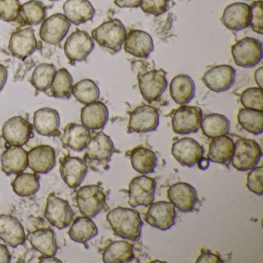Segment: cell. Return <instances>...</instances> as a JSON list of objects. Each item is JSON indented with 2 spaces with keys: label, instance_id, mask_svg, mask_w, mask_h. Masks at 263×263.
<instances>
[{
  "label": "cell",
  "instance_id": "cb8c5ba5",
  "mask_svg": "<svg viewBox=\"0 0 263 263\" xmlns=\"http://www.w3.org/2000/svg\"><path fill=\"white\" fill-rule=\"evenodd\" d=\"M33 125L36 132L42 136H61V118L54 109L44 107L36 110L33 116Z\"/></svg>",
  "mask_w": 263,
  "mask_h": 263
},
{
  "label": "cell",
  "instance_id": "6f0895ef",
  "mask_svg": "<svg viewBox=\"0 0 263 263\" xmlns=\"http://www.w3.org/2000/svg\"><path fill=\"white\" fill-rule=\"evenodd\" d=\"M49 1H51V2H58L60 0H49Z\"/></svg>",
  "mask_w": 263,
  "mask_h": 263
},
{
  "label": "cell",
  "instance_id": "ac0fdd59",
  "mask_svg": "<svg viewBox=\"0 0 263 263\" xmlns=\"http://www.w3.org/2000/svg\"><path fill=\"white\" fill-rule=\"evenodd\" d=\"M32 137L33 126L22 117L10 118L3 127V138L11 146L22 147Z\"/></svg>",
  "mask_w": 263,
  "mask_h": 263
},
{
  "label": "cell",
  "instance_id": "ba28073f",
  "mask_svg": "<svg viewBox=\"0 0 263 263\" xmlns=\"http://www.w3.org/2000/svg\"><path fill=\"white\" fill-rule=\"evenodd\" d=\"M95 47L91 36L84 30L77 29L64 44V53L72 64L85 61Z\"/></svg>",
  "mask_w": 263,
  "mask_h": 263
},
{
  "label": "cell",
  "instance_id": "e575fe53",
  "mask_svg": "<svg viewBox=\"0 0 263 263\" xmlns=\"http://www.w3.org/2000/svg\"><path fill=\"white\" fill-rule=\"evenodd\" d=\"M200 127L207 138L212 139L228 135L230 130V121L220 114H209L202 118Z\"/></svg>",
  "mask_w": 263,
  "mask_h": 263
},
{
  "label": "cell",
  "instance_id": "d6a6232c",
  "mask_svg": "<svg viewBox=\"0 0 263 263\" xmlns=\"http://www.w3.org/2000/svg\"><path fill=\"white\" fill-rule=\"evenodd\" d=\"M132 167L142 175L154 173L158 165V158L153 151L144 147H135L130 152Z\"/></svg>",
  "mask_w": 263,
  "mask_h": 263
},
{
  "label": "cell",
  "instance_id": "4316f807",
  "mask_svg": "<svg viewBox=\"0 0 263 263\" xmlns=\"http://www.w3.org/2000/svg\"><path fill=\"white\" fill-rule=\"evenodd\" d=\"M63 8L64 16L76 26L91 21L96 13L89 0H67Z\"/></svg>",
  "mask_w": 263,
  "mask_h": 263
},
{
  "label": "cell",
  "instance_id": "11a10c76",
  "mask_svg": "<svg viewBox=\"0 0 263 263\" xmlns=\"http://www.w3.org/2000/svg\"><path fill=\"white\" fill-rule=\"evenodd\" d=\"M209 162H210V161L208 159V158H205L202 157V158L198 161V163H197V165H198V167L201 169V170H205V169L209 167Z\"/></svg>",
  "mask_w": 263,
  "mask_h": 263
},
{
  "label": "cell",
  "instance_id": "f6af8a7d",
  "mask_svg": "<svg viewBox=\"0 0 263 263\" xmlns=\"http://www.w3.org/2000/svg\"><path fill=\"white\" fill-rule=\"evenodd\" d=\"M263 167L262 166L251 169L246 178V187L250 192L258 196L263 195Z\"/></svg>",
  "mask_w": 263,
  "mask_h": 263
},
{
  "label": "cell",
  "instance_id": "816d5d0a",
  "mask_svg": "<svg viewBox=\"0 0 263 263\" xmlns=\"http://www.w3.org/2000/svg\"><path fill=\"white\" fill-rule=\"evenodd\" d=\"M12 255L6 245L0 244V263H9L11 261Z\"/></svg>",
  "mask_w": 263,
  "mask_h": 263
},
{
  "label": "cell",
  "instance_id": "f546056e",
  "mask_svg": "<svg viewBox=\"0 0 263 263\" xmlns=\"http://www.w3.org/2000/svg\"><path fill=\"white\" fill-rule=\"evenodd\" d=\"M27 153L22 147L11 146L1 155L2 171L7 175L22 173L27 165Z\"/></svg>",
  "mask_w": 263,
  "mask_h": 263
},
{
  "label": "cell",
  "instance_id": "9f6ffc18",
  "mask_svg": "<svg viewBox=\"0 0 263 263\" xmlns=\"http://www.w3.org/2000/svg\"><path fill=\"white\" fill-rule=\"evenodd\" d=\"M40 262L44 263V262H59L61 263L62 261L61 260L58 259V258H55L54 256H44L42 258H40Z\"/></svg>",
  "mask_w": 263,
  "mask_h": 263
},
{
  "label": "cell",
  "instance_id": "52a82bcc",
  "mask_svg": "<svg viewBox=\"0 0 263 263\" xmlns=\"http://www.w3.org/2000/svg\"><path fill=\"white\" fill-rule=\"evenodd\" d=\"M202 118V110L199 107L181 105L172 114V130L180 135L196 133L201 127Z\"/></svg>",
  "mask_w": 263,
  "mask_h": 263
},
{
  "label": "cell",
  "instance_id": "44dd1931",
  "mask_svg": "<svg viewBox=\"0 0 263 263\" xmlns=\"http://www.w3.org/2000/svg\"><path fill=\"white\" fill-rule=\"evenodd\" d=\"M27 165L35 173L47 174L56 165V152L50 145H39L27 153Z\"/></svg>",
  "mask_w": 263,
  "mask_h": 263
},
{
  "label": "cell",
  "instance_id": "7c38bea8",
  "mask_svg": "<svg viewBox=\"0 0 263 263\" xmlns=\"http://www.w3.org/2000/svg\"><path fill=\"white\" fill-rule=\"evenodd\" d=\"M176 217V210L172 203L160 201L149 205L144 220L152 227L166 231L175 226Z\"/></svg>",
  "mask_w": 263,
  "mask_h": 263
},
{
  "label": "cell",
  "instance_id": "db71d44e",
  "mask_svg": "<svg viewBox=\"0 0 263 263\" xmlns=\"http://www.w3.org/2000/svg\"><path fill=\"white\" fill-rule=\"evenodd\" d=\"M262 76L263 68L261 67L255 70V74H254L255 82H256L257 85H258V87H260V88H262Z\"/></svg>",
  "mask_w": 263,
  "mask_h": 263
},
{
  "label": "cell",
  "instance_id": "4fadbf2b",
  "mask_svg": "<svg viewBox=\"0 0 263 263\" xmlns=\"http://www.w3.org/2000/svg\"><path fill=\"white\" fill-rule=\"evenodd\" d=\"M236 71L230 65L215 66L208 70L203 75L204 85L215 93L227 91L235 84Z\"/></svg>",
  "mask_w": 263,
  "mask_h": 263
},
{
  "label": "cell",
  "instance_id": "8d00e7d4",
  "mask_svg": "<svg viewBox=\"0 0 263 263\" xmlns=\"http://www.w3.org/2000/svg\"><path fill=\"white\" fill-rule=\"evenodd\" d=\"M47 7L39 0H30L21 5L19 17L25 25L36 26L44 22Z\"/></svg>",
  "mask_w": 263,
  "mask_h": 263
},
{
  "label": "cell",
  "instance_id": "f907efd6",
  "mask_svg": "<svg viewBox=\"0 0 263 263\" xmlns=\"http://www.w3.org/2000/svg\"><path fill=\"white\" fill-rule=\"evenodd\" d=\"M141 0H115V4L120 8H138Z\"/></svg>",
  "mask_w": 263,
  "mask_h": 263
},
{
  "label": "cell",
  "instance_id": "3957f363",
  "mask_svg": "<svg viewBox=\"0 0 263 263\" xmlns=\"http://www.w3.org/2000/svg\"><path fill=\"white\" fill-rule=\"evenodd\" d=\"M125 27L118 19L103 23L92 31L91 37L100 47L110 50L113 53L121 51L125 39Z\"/></svg>",
  "mask_w": 263,
  "mask_h": 263
},
{
  "label": "cell",
  "instance_id": "8fae6325",
  "mask_svg": "<svg viewBox=\"0 0 263 263\" xmlns=\"http://www.w3.org/2000/svg\"><path fill=\"white\" fill-rule=\"evenodd\" d=\"M156 181L145 175L135 177L128 187V204L130 207L150 205L155 199Z\"/></svg>",
  "mask_w": 263,
  "mask_h": 263
},
{
  "label": "cell",
  "instance_id": "b9f144b4",
  "mask_svg": "<svg viewBox=\"0 0 263 263\" xmlns=\"http://www.w3.org/2000/svg\"><path fill=\"white\" fill-rule=\"evenodd\" d=\"M72 95L81 104H90L99 99V87L92 80H82L73 86Z\"/></svg>",
  "mask_w": 263,
  "mask_h": 263
},
{
  "label": "cell",
  "instance_id": "277c9868",
  "mask_svg": "<svg viewBox=\"0 0 263 263\" xmlns=\"http://www.w3.org/2000/svg\"><path fill=\"white\" fill-rule=\"evenodd\" d=\"M76 201L80 212L84 216L95 218L103 210L107 209L104 189L98 184H89L80 187Z\"/></svg>",
  "mask_w": 263,
  "mask_h": 263
},
{
  "label": "cell",
  "instance_id": "2e32d148",
  "mask_svg": "<svg viewBox=\"0 0 263 263\" xmlns=\"http://www.w3.org/2000/svg\"><path fill=\"white\" fill-rule=\"evenodd\" d=\"M167 198L175 209L183 213L195 210L198 202L196 189L186 182H178L172 184L167 190Z\"/></svg>",
  "mask_w": 263,
  "mask_h": 263
},
{
  "label": "cell",
  "instance_id": "7a4b0ae2",
  "mask_svg": "<svg viewBox=\"0 0 263 263\" xmlns=\"http://www.w3.org/2000/svg\"><path fill=\"white\" fill-rule=\"evenodd\" d=\"M115 151L110 137L104 132H98L90 138V142L86 147L84 161L95 172H104L109 168V162Z\"/></svg>",
  "mask_w": 263,
  "mask_h": 263
},
{
  "label": "cell",
  "instance_id": "ee69618b",
  "mask_svg": "<svg viewBox=\"0 0 263 263\" xmlns=\"http://www.w3.org/2000/svg\"><path fill=\"white\" fill-rule=\"evenodd\" d=\"M21 7L20 0H0V20L14 22L19 18Z\"/></svg>",
  "mask_w": 263,
  "mask_h": 263
},
{
  "label": "cell",
  "instance_id": "c3c4849f",
  "mask_svg": "<svg viewBox=\"0 0 263 263\" xmlns=\"http://www.w3.org/2000/svg\"><path fill=\"white\" fill-rule=\"evenodd\" d=\"M35 62L32 58H27L24 60L22 64H20L19 68L15 74L14 81H21L24 79L27 73L30 71V69L34 67Z\"/></svg>",
  "mask_w": 263,
  "mask_h": 263
},
{
  "label": "cell",
  "instance_id": "1f68e13d",
  "mask_svg": "<svg viewBox=\"0 0 263 263\" xmlns=\"http://www.w3.org/2000/svg\"><path fill=\"white\" fill-rule=\"evenodd\" d=\"M235 149V142L229 136L212 138L209 145L208 159L214 163L229 164L232 161Z\"/></svg>",
  "mask_w": 263,
  "mask_h": 263
},
{
  "label": "cell",
  "instance_id": "8992f818",
  "mask_svg": "<svg viewBox=\"0 0 263 263\" xmlns=\"http://www.w3.org/2000/svg\"><path fill=\"white\" fill-rule=\"evenodd\" d=\"M234 62L243 68H252L262 60V43L252 37H245L232 47Z\"/></svg>",
  "mask_w": 263,
  "mask_h": 263
},
{
  "label": "cell",
  "instance_id": "9a60e30c",
  "mask_svg": "<svg viewBox=\"0 0 263 263\" xmlns=\"http://www.w3.org/2000/svg\"><path fill=\"white\" fill-rule=\"evenodd\" d=\"M70 21L62 13L52 15L44 20L40 30V37L50 45H58L70 30Z\"/></svg>",
  "mask_w": 263,
  "mask_h": 263
},
{
  "label": "cell",
  "instance_id": "484cf974",
  "mask_svg": "<svg viewBox=\"0 0 263 263\" xmlns=\"http://www.w3.org/2000/svg\"><path fill=\"white\" fill-rule=\"evenodd\" d=\"M108 119V109L101 101L86 104L85 107L81 109V122L89 130H101L105 127Z\"/></svg>",
  "mask_w": 263,
  "mask_h": 263
},
{
  "label": "cell",
  "instance_id": "4dcf8cb0",
  "mask_svg": "<svg viewBox=\"0 0 263 263\" xmlns=\"http://www.w3.org/2000/svg\"><path fill=\"white\" fill-rule=\"evenodd\" d=\"M170 95L177 104H189L195 96V84L192 78L187 74L177 75L171 82Z\"/></svg>",
  "mask_w": 263,
  "mask_h": 263
},
{
  "label": "cell",
  "instance_id": "e0dca14e",
  "mask_svg": "<svg viewBox=\"0 0 263 263\" xmlns=\"http://www.w3.org/2000/svg\"><path fill=\"white\" fill-rule=\"evenodd\" d=\"M172 153L180 164L192 167L202 158L204 150L193 138H183L172 144Z\"/></svg>",
  "mask_w": 263,
  "mask_h": 263
},
{
  "label": "cell",
  "instance_id": "d590c367",
  "mask_svg": "<svg viewBox=\"0 0 263 263\" xmlns=\"http://www.w3.org/2000/svg\"><path fill=\"white\" fill-rule=\"evenodd\" d=\"M68 234L73 241L84 244L98 235V229L91 218L78 217L72 224Z\"/></svg>",
  "mask_w": 263,
  "mask_h": 263
},
{
  "label": "cell",
  "instance_id": "9c48e42d",
  "mask_svg": "<svg viewBox=\"0 0 263 263\" xmlns=\"http://www.w3.org/2000/svg\"><path fill=\"white\" fill-rule=\"evenodd\" d=\"M166 73L162 69L151 70L138 75V86L143 98L152 103L161 98L167 87Z\"/></svg>",
  "mask_w": 263,
  "mask_h": 263
},
{
  "label": "cell",
  "instance_id": "74e56055",
  "mask_svg": "<svg viewBox=\"0 0 263 263\" xmlns=\"http://www.w3.org/2000/svg\"><path fill=\"white\" fill-rule=\"evenodd\" d=\"M238 122L249 133L259 135L263 132V111L241 108L238 111Z\"/></svg>",
  "mask_w": 263,
  "mask_h": 263
},
{
  "label": "cell",
  "instance_id": "30bf717a",
  "mask_svg": "<svg viewBox=\"0 0 263 263\" xmlns=\"http://www.w3.org/2000/svg\"><path fill=\"white\" fill-rule=\"evenodd\" d=\"M74 212L68 201L50 194L47 198L45 209V217L51 226L60 230L66 229L73 221Z\"/></svg>",
  "mask_w": 263,
  "mask_h": 263
},
{
  "label": "cell",
  "instance_id": "bcb514c9",
  "mask_svg": "<svg viewBox=\"0 0 263 263\" xmlns=\"http://www.w3.org/2000/svg\"><path fill=\"white\" fill-rule=\"evenodd\" d=\"M170 0H141V10L147 14L160 16L168 10Z\"/></svg>",
  "mask_w": 263,
  "mask_h": 263
},
{
  "label": "cell",
  "instance_id": "603a6c76",
  "mask_svg": "<svg viewBox=\"0 0 263 263\" xmlns=\"http://www.w3.org/2000/svg\"><path fill=\"white\" fill-rule=\"evenodd\" d=\"M221 21L226 28L232 31L247 28L250 21V6L244 3L230 4L224 9Z\"/></svg>",
  "mask_w": 263,
  "mask_h": 263
},
{
  "label": "cell",
  "instance_id": "7dc6e473",
  "mask_svg": "<svg viewBox=\"0 0 263 263\" xmlns=\"http://www.w3.org/2000/svg\"><path fill=\"white\" fill-rule=\"evenodd\" d=\"M249 27L255 33H263L262 1H255L250 6V21Z\"/></svg>",
  "mask_w": 263,
  "mask_h": 263
},
{
  "label": "cell",
  "instance_id": "ffe728a7",
  "mask_svg": "<svg viewBox=\"0 0 263 263\" xmlns=\"http://www.w3.org/2000/svg\"><path fill=\"white\" fill-rule=\"evenodd\" d=\"M60 171L66 184L70 189H76L87 176L88 166L78 157L67 156L61 160Z\"/></svg>",
  "mask_w": 263,
  "mask_h": 263
},
{
  "label": "cell",
  "instance_id": "681fc988",
  "mask_svg": "<svg viewBox=\"0 0 263 263\" xmlns=\"http://www.w3.org/2000/svg\"><path fill=\"white\" fill-rule=\"evenodd\" d=\"M197 263H220L224 262L222 259L216 254L210 252H202L196 260Z\"/></svg>",
  "mask_w": 263,
  "mask_h": 263
},
{
  "label": "cell",
  "instance_id": "f1b7e54d",
  "mask_svg": "<svg viewBox=\"0 0 263 263\" xmlns=\"http://www.w3.org/2000/svg\"><path fill=\"white\" fill-rule=\"evenodd\" d=\"M27 240L31 246L44 256H55L58 247L56 234L50 228L39 229L27 235Z\"/></svg>",
  "mask_w": 263,
  "mask_h": 263
},
{
  "label": "cell",
  "instance_id": "60d3db41",
  "mask_svg": "<svg viewBox=\"0 0 263 263\" xmlns=\"http://www.w3.org/2000/svg\"><path fill=\"white\" fill-rule=\"evenodd\" d=\"M56 68L52 64L43 63L33 70L30 83L36 90L46 92L51 87Z\"/></svg>",
  "mask_w": 263,
  "mask_h": 263
},
{
  "label": "cell",
  "instance_id": "5b68a950",
  "mask_svg": "<svg viewBox=\"0 0 263 263\" xmlns=\"http://www.w3.org/2000/svg\"><path fill=\"white\" fill-rule=\"evenodd\" d=\"M261 155V147L256 141L241 138L235 143L231 163L236 170L247 172L258 165Z\"/></svg>",
  "mask_w": 263,
  "mask_h": 263
},
{
  "label": "cell",
  "instance_id": "f35d334b",
  "mask_svg": "<svg viewBox=\"0 0 263 263\" xmlns=\"http://www.w3.org/2000/svg\"><path fill=\"white\" fill-rule=\"evenodd\" d=\"M73 80L70 72L66 68H61L55 73L52 82L51 93L59 99H69L72 95Z\"/></svg>",
  "mask_w": 263,
  "mask_h": 263
},
{
  "label": "cell",
  "instance_id": "f5cc1de1",
  "mask_svg": "<svg viewBox=\"0 0 263 263\" xmlns=\"http://www.w3.org/2000/svg\"><path fill=\"white\" fill-rule=\"evenodd\" d=\"M7 78H8V71H7V67L0 64V93L7 83Z\"/></svg>",
  "mask_w": 263,
  "mask_h": 263
},
{
  "label": "cell",
  "instance_id": "ab89813d",
  "mask_svg": "<svg viewBox=\"0 0 263 263\" xmlns=\"http://www.w3.org/2000/svg\"><path fill=\"white\" fill-rule=\"evenodd\" d=\"M12 187L15 193L19 196H32L39 191V176L36 174H18L12 182Z\"/></svg>",
  "mask_w": 263,
  "mask_h": 263
},
{
  "label": "cell",
  "instance_id": "d6986e66",
  "mask_svg": "<svg viewBox=\"0 0 263 263\" xmlns=\"http://www.w3.org/2000/svg\"><path fill=\"white\" fill-rule=\"evenodd\" d=\"M38 49L34 30L32 27L14 32L10 36L9 50L18 59L24 60L31 56Z\"/></svg>",
  "mask_w": 263,
  "mask_h": 263
},
{
  "label": "cell",
  "instance_id": "7402d4cb",
  "mask_svg": "<svg viewBox=\"0 0 263 263\" xmlns=\"http://www.w3.org/2000/svg\"><path fill=\"white\" fill-rule=\"evenodd\" d=\"M124 50L138 58H147L154 50V42L149 33L142 30H130L124 41Z\"/></svg>",
  "mask_w": 263,
  "mask_h": 263
},
{
  "label": "cell",
  "instance_id": "d4e9b609",
  "mask_svg": "<svg viewBox=\"0 0 263 263\" xmlns=\"http://www.w3.org/2000/svg\"><path fill=\"white\" fill-rule=\"evenodd\" d=\"M0 239L7 246L13 248L24 244L26 241L25 231L16 217L0 215Z\"/></svg>",
  "mask_w": 263,
  "mask_h": 263
},
{
  "label": "cell",
  "instance_id": "6da1fadb",
  "mask_svg": "<svg viewBox=\"0 0 263 263\" xmlns=\"http://www.w3.org/2000/svg\"><path fill=\"white\" fill-rule=\"evenodd\" d=\"M106 218L112 230L121 238L137 241L141 236L144 223L138 211L117 207L109 211Z\"/></svg>",
  "mask_w": 263,
  "mask_h": 263
},
{
  "label": "cell",
  "instance_id": "5bb4252c",
  "mask_svg": "<svg viewBox=\"0 0 263 263\" xmlns=\"http://www.w3.org/2000/svg\"><path fill=\"white\" fill-rule=\"evenodd\" d=\"M159 125V114L150 105L137 107L130 113L128 133H148L155 132Z\"/></svg>",
  "mask_w": 263,
  "mask_h": 263
},
{
  "label": "cell",
  "instance_id": "83f0119b",
  "mask_svg": "<svg viewBox=\"0 0 263 263\" xmlns=\"http://www.w3.org/2000/svg\"><path fill=\"white\" fill-rule=\"evenodd\" d=\"M90 132L83 124L70 123L64 128L61 141L65 147L76 152L85 150L90 142Z\"/></svg>",
  "mask_w": 263,
  "mask_h": 263
},
{
  "label": "cell",
  "instance_id": "836d02e7",
  "mask_svg": "<svg viewBox=\"0 0 263 263\" xmlns=\"http://www.w3.org/2000/svg\"><path fill=\"white\" fill-rule=\"evenodd\" d=\"M135 258L133 246L126 241L110 243L103 253V261L105 263L130 262Z\"/></svg>",
  "mask_w": 263,
  "mask_h": 263
},
{
  "label": "cell",
  "instance_id": "7bdbcfd3",
  "mask_svg": "<svg viewBox=\"0 0 263 263\" xmlns=\"http://www.w3.org/2000/svg\"><path fill=\"white\" fill-rule=\"evenodd\" d=\"M240 101L244 108L263 111L262 88L249 87L241 93Z\"/></svg>",
  "mask_w": 263,
  "mask_h": 263
}]
</instances>
